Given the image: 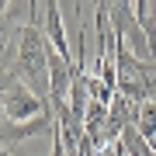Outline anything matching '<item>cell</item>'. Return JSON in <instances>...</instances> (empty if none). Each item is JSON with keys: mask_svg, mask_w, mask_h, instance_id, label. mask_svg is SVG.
<instances>
[{"mask_svg": "<svg viewBox=\"0 0 156 156\" xmlns=\"http://www.w3.org/2000/svg\"><path fill=\"white\" fill-rule=\"evenodd\" d=\"M7 4H11V0H0V14H4V11H7Z\"/></svg>", "mask_w": 156, "mask_h": 156, "instance_id": "cell-8", "label": "cell"}, {"mask_svg": "<svg viewBox=\"0 0 156 156\" xmlns=\"http://www.w3.org/2000/svg\"><path fill=\"white\" fill-rule=\"evenodd\" d=\"M135 128H139V135L146 142L156 135V101H146V104L135 108Z\"/></svg>", "mask_w": 156, "mask_h": 156, "instance_id": "cell-4", "label": "cell"}, {"mask_svg": "<svg viewBox=\"0 0 156 156\" xmlns=\"http://www.w3.org/2000/svg\"><path fill=\"white\" fill-rule=\"evenodd\" d=\"M94 156H128V146H125V139H111L108 146L94 149Z\"/></svg>", "mask_w": 156, "mask_h": 156, "instance_id": "cell-5", "label": "cell"}, {"mask_svg": "<svg viewBox=\"0 0 156 156\" xmlns=\"http://www.w3.org/2000/svg\"><path fill=\"white\" fill-rule=\"evenodd\" d=\"M11 52H14V62L4 73H11L21 83H28L49 104V38H45V31L38 24H24L17 31V42H14Z\"/></svg>", "mask_w": 156, "mask_h": 156, "instance_id": "cell-1", "label": "cell"}, {"mask_svg": "<svg viewBox=\"0 0 156 156\" xmlns=\"http://www.w3.org/2000/svg\"><path fill=\"white\" fill-rule=\"evenodd\" d=\"M42 28H45V38L49 45L59 52L62 59L73 62V49H69V35H66V24H62V14H59V0H42Z\"/></svg>", "mask_w": 156, "mask_h": 156, "instance_id": "cell-3", "label": "cell"}, {"mask_svg": "<svg viewBox=\"0 0 156 156\" xmlns=\"http://www.w3.org/2000/svg\"><path fill=\"white\" fill-rule=\"evenodd\" d=\"M0 17H4V14H0Z\"/></svg>", "mask_w": 156, "mask_h": 156, "instance_id": "cell-10", "label": "cell"}, {"mask_svg": "<svg viewBox=\"0 0 156 156\" xmlns=\"http://www.w3.org/2000/svg\"><path fill=\"white\" fill-rule=\"evenodd\" d=\"M0 156H14V153H11V149H7V146H0Z\"/></svg>", "mask_w": 156, "mask_h": 156, "instance_id": "cell-6", "label": "cell"}, {"mask_svg": "<svg viewBox=\"0 0 156 156\" xmlns=\"http://www.w3.org/2000/svg\"><path fill=\"white\" fill-rule=\"evenodd\" d=\"M153 62H156V52H153Z\"/></svg>", "mask_w": 156, "mask_h": 156, "instance_id": "cell-9", "label": "cell"}, {"mask_svg": "<svg viewBox=\"0 0 156 156\" xmlns=\"http://www.w3.org/2000/svg\"><path fill=\"white\" fill-rule=\"evenodd\" d=\"M0 101H4V118L7 122H31V118L49 115V104L28 83L11 76V73H0Z\"/></svg>", "mask_w": 156, "mask_h": 156, "instance_id": "cell-2", "label": "cell"}, {"mask_svg": "<svg viewBox=\"0 0 156 156\" xmlns=\"http://www.w3.org/2000/svg\"><path fill=\"white\" fill-rule=\"evenodd\" d=\"M0 128H4V101H0Z\"/></svg>", "mask_w": 156, "mask_h": 156, "instance_id": "cell-7", "label": "cell"}]
</instances>
